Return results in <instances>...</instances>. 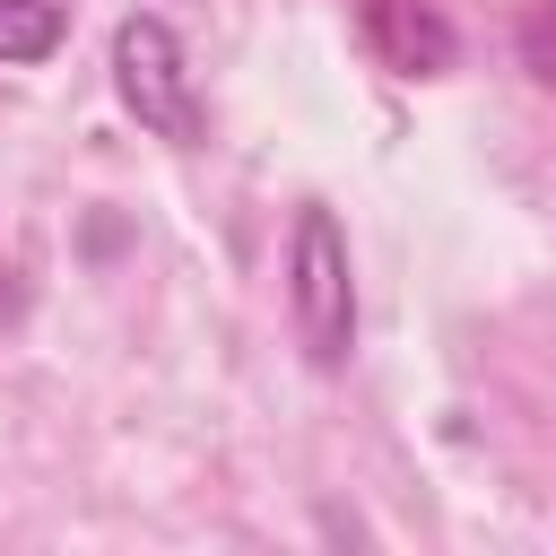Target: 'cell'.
I'll return each instance as SVG.
<instances>
[{"instance_id":"cell-1","label":"cell","mask_w":556,"mask_h":556,"mask_svg":"<svg viewBox=\"0 0 556 556\" xmlns=\"http://www.w3.org/2000/svg\"><path fill=\"white\" fill-rule=\"evenodd\" d=\"M287 321H295V348L339 374L348 348H356V278H348V235L321 200L295 208V235H287Z\"/></svg>"},{"instance_id":"cell-2","label":"cell","mask_w":556,"mask_h":556,"mask_svg":"<svg viewBox=\"0 0 556 556\" xmlns=\"http://www.w3.org/2000/svg\"><path fill=\"white\" fill-rule=\"evenodd\" d=\"M113 96L130 104L139 130L174 139V148H200L208 113H200V87H191V61L174 43L165 17H122L113 26Z\"/></svg>"},{"instance_id":"cell-3","label":"cell","mask_w":556,"mask_h":556,"mask_svg":"<svg viewBox=\"0 0 556 556\" xmlns=\"http://www.w3.org/2000/svg\"><path fill=\"white\" fill-rule=\"evenodd\" d=\"M356 26H365V52L391 78H443L460 61V35L434 0H356Z\"/></svg>"},{"instance_id":"cell-4","label":"cell","mask_w":556,"mask_h":556,"mask_svg":"<svg viewBox=\"0 0 556 556\" xmlns=\"http://www.w3.org/2000/svg\"><path fill=\"white\" fill-rule=\"evenodd\" d=\"M70 35L61 0H0V61H52Z\"/></svg>"},{"instance_id":"cell-5","label":"cell","mask_w":556,"mask_h":556,"mask_svg":"<svg viewBox=\"0 0 556 556\" xmlns=\"http://www.w3.org/2000/svg\"><path fill=\"white\" fill-rule=\"evenodd\" d=\"M521 70L556 96V0H539V9L521 17Z\"/></svg>"}]
</instances>
